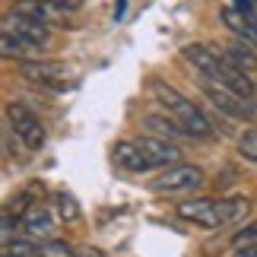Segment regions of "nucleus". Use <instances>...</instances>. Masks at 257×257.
<instances>
[{"mask_svg":"<svg viewBox=\"0 0 257 257\" xmlns=\"http://www.w3.org/2000/svg\"><path fill=\"white\" fill-rule=\"evenodd\" d=\"M54 7H61V10H67V13H73V10H80L83 7V0H51Z\"/></svg>","mask_w":257,"mask_h":257,"instance_id":"22","label":"nucleus"},{"mask_svg":"<svg viewBox=\"0 0 257 257\" xmlns=\"http://www.w3.org/2000/svg\"><path fill=\"white\" fill-rule=\"evenodd\" d=\"M146 124L153 127V131H159V134H172V137H187L181 127H178L169 114H146Z\"/></svg>","mask_w":257,"mask_h":257,"instance_id":"19","label":"nucleus"},{"mask_svg":"<svg viewBox=\"0 0 257 257\" xmlns=\"http://www.w3.org/2000/svg\"><path fill=\"white\" fill-rule=\"evenodd\" d=\"M197 184H203V169L187 165V162H175V165H165V172L159 178H153L150 187L159 194H178V191H194Z\"/></svg>","mask_w":257,"mask_h":257,"instance_id":"4","label":"nucleus"},{"mask_svg":"<svg viewBox=\"0 0 257 257\" xmlns=\"http://www.w3.org/2000/svg\"><path fill=\"white\" fill-rule=\"evenodd\" d=\"M181 54L203 80H213V83L219 80V57H216V51L210 45H184Z\"/></svg>","mask_w":257,"mask_h":257,"instance_id":"11","label":"nucleus"},{"mask_svg":"<svg viewBox=\"0 0 257 257\" xmlns=\"http://www.w3.org/2000/svg\"><path fill=\"white\" fill-rule=\"evenodd\" d=\"M238 153H241L248 162H257V131H244V134L238 137Z\"/></svg>","mask_w":257,"mask_h":257,"instance_id":"21","label":"nucleus"},{"mask_svg":"<svg viewBox=\"0 0 257 257\" xmlns=\"http://www.w3.org/2000/svg\"><path fill=\"white\" fill-rule=\"evenodd\" d=\"M219 54L225 57V61H232L238 70H244L251 76V70H257V57H254V48L251 42H244V38H235V42L229 48H219Z\"/></svg>","mask_w":257,"mask_h":257,"instance_id":"12","label":"nucleus"},{"mask_svg":"<svg viewBox=\"0 0 257 257\" xmlns=\"http://www.w3.org/2000/svg\"><path fill=\"white\" fill-rule=\"evenodd\" d=\"M35 54H38L35 48H29L23 42H16L13 35L0 32V57H7V61H32Z\"/></svg>","mask_w":257,"mask_h":257,"instance_id":"15","label":"nucleus"},{"mask_svg":"<svg viewBox=\"0 0 257 257\" xmlns=\"http://www.w3.org/2000/svg\"><path fill=\"white\" fill-rule=\"evenodd\" d=\"M7 121H10V131H13L19 140H23L26 150H42V146H45L48 134H45L42 121H38V114H35L29 105L10 102V105H7Z\"/></svg>","mask_w":257,"mask_h":257,"instance_id":"3","label":"nucleus"},{"mask_svg":"<svg viewBox=\"0 0 257 257\" xmlns=\"http://www.w3.org/2000/svg\"><path fill=\"white\" fill-rule=\"evenodd\" d=\"M134 146L140 150L143 162L150 165V169H165V165L181 162V150H178L175 143H169L165 137H137Z\"/></svg>","mask_w":257,"mask_h":257,"instance_id":"8","label":"nucleus"},{"mask_svg":"<svg viewBox=\"0 0 257 257\" xmlns=\"http://www.w3.org/2000/svg\"><path fill=\"white\" fill-rule=\"evenodd\" d=\"M150 92L156 95V102H159L165 111H169V117H172L178 127H181L187 137H197V140L213 137V121L191 102V98H184L175 86L162 83V80H153V83H150Z\"/></svg>","mask_w":257,"mask_h":257,"instance_id":"1","label":"nucleus"},{"mask_svg":"<svg viewBox=\"0 0 257 257\" xmlns=\"http://www.w3.org/2000/svg\"><path fill=\"white\" fill-rule=\"evenodd\" d=\"M0 26H4L7 35H13L16 42H23L29 48H35V51H42V48H48V42H51V29L42 26V23H32V19L19 16V13H10L0 19Z\"/></svg>","mask_w":257,"mask_h":257,"instance_id":"5","label":"nucleus"},{"mask_svg":"<svg viewBox=\"0 0 257 257\" xmlns=\"http://www.w3.org/2000/svg\"><path fill=\"white\" fill-rule=\"evenodd\" d=\"M232 248H257V219L254 222H244L238 232L232 235Z\"/></svg>","mask_w":257,"mask_h":257,"instance_id":"18","label":"nucleus"},{"mask_svg":"<svg viewBox=\"0 0 257 257\" xmlns=\"http://www.w3.org/2000/svg\"><path fill=\"white\" fill-rule=\"evenodd\" d=\"M7 254H10V257H35V254H38V244H35V238H29V235H26V238L19 235L16 241L7 244Z\"/></svg>","mask_w":257,"mask_h":257,"instance_id":"20","label":"nucleus"},{"mask_svg":"<svg viewBox=\"0 0 257 257\" xmlns=\"http://www.w3.org/2000/svg\"><path fill=\"white\" fill-rule=\"evenodd\" d=\"M19 225H23V235H29V238L48 241V238L54 235V213L48 210V206L35 203V206H29V210H23V216H19Z\"/></svg>","mask_w":257,"mask_h":257,"instance_id":"10","label":"nucleus"},{"mask_svg":"<svg viewBox=\"0 0 257 257\" xmlns=\"http://www.w3.org/2000/svg\"><path fill=\"white\" fill-rule=\"evenodd\" d=\"M222 23L229 26L238 38H244V42L257 45V26H254L244 13H238V10H232V7H225V10H222Z\"/></svg>","mask_w":257,"mask_h":257,"instance_id":"13","label":"nucleus"},{"mask_svg":"<svg viewBox=\"0 0 257 257\" xmlns=\"http://www.w3.org/2000/svg\"><path fill=\"white\" fill-rule=\"evenodd\" d=\"M13 13L32 19V23H42V26H64L67 23V10L54 7L51 0H16L13 4Z\"/></svg>","mask_w":257,"mask_h":257,"instance_id":"9","label":"nucleus"},{"mask_svg":"<svg viewBox=\"0 0 257 257\" xmlns=\"http://www.w3.org/2000/svg\"><path fill=\"white\" fill-rule=\"evenodd\" d=\"M19 73L26 76V80L32 83H42L48 89H67L70 86V80H67V67L57 64V61H38V57H32V61H19Z\"/></svg>","mask_w":257,"mask_h":257,"instance_id":"7","label":"nucleus"},{"mask_svg":"<svg viewBox=\"0 0 257 257\" xmlns=\"http://www.w3.org/2000/svg\"><path fill=\"white\" fill-rule=\"evenodd\" d=\"M114 159H117V165L121 169H127V172H150V165L143 162V156H140V150L134 146V140H121L114 146Z\"/></svg>","mask_w":257,"mask_h":257,"instance_id":"14","label":"nucleus"},{"mask_svg":"<svg viewBox=\"0 0 257 257\" xmlns=\"http://www.w3.org/2000/svg\"><path fill=\"white\" fill-rule=\"evenodd\" d=\"M23 235V225H19V216L16 213H0V248H7L10 241H16Z\"/></svg>","mask_w":257,"mask_h":257,"instance_id":"16","label":"nucleus"},{"mask_svg":"<svg viewBox=\"0 0 257 257\" xmlns=\"http://www.w3.org/2000/svg\"><path fill=\"white\" fill-rule=\"evenodd\" d=\"M200 89L213 102V108H219V111L232 114V117H254V111H257L254 98H241V95H235L232 89H225V86L213 83V80H200Z\"/></svg>","mask_w":257,"mask_h":257,"instance_id":"6","label":"nucleus"},{"mask_svg":"<svg viewBox=\"0 0 257 257\" xmlns=\"http://www.w3.org/2000/svg\"><path fill=\"white\" fill-rule=\"evenodd\" d=\"M54 206H57V213H61V219H67V222H76V219H80V203H76L73 194L57 191L54 194Z\"/></svg>","mask_w":257,"mask_h":257,"instance_id":"17","label":"nucleus"},{"mask_svg":"<svg viewBox=\"0 0 257 257\" xmlns=\"http://www.w3.org/2000/svg\"><path fill=\"white\" fill-rule=\"evenodd\" d=\"M232 257H257V248H238Z\"/></svg>","mask_w":257,"mask_h":257,"instance_id":"23","label":"nucleus"},{"mask_svg":"<svg viewBox=\"0 0 257 257\" xmlns=\"http://www.w3.org/2000/svg\"><path fill=\"white\" fill-rule=\"evenodd\" d=\"M175 213L184 222H194L200 229H222L229 225L225 216V200H210V197H194V200H181L175 206Z\"/></svg>","mask_w":257,"mask_h":257,"instance_id":"2","label":"nucleus"}]
</instances>
